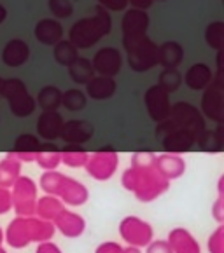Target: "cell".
<instances>
[{
    "instance_id": "48",
    "label": "cell",
    "mask_w": 224,
    "mask_h": 253,
    "mask_svg": "<svg viewBox=\"0 0 224 253\" xmlns=\"http://www.w3.org/2000/svg\"><path fill=\"white\" fill-rule=\"evenodd\" d=\"M100 7L104 9H112V11H121L126 7L128 0H98Z\"/></svg>"
},
{
    "instance_id": "34",
    "label": "cell",
    "mask_w": 224,
    "mask_h": 253,
    "mask_svg": "<svg viewBox=\"0 0 224 253\" xmlns=\"http://www.w3.org/2000/svg\"><path fill=\"white\" fill-rule=\"evenodd\" d=\"M37 105L42 110H58L61 107V91L56 86H46L39 91Z\"/></svg>"
},
{
    "instance_id": "2",
    "label": "cell",
    "mask_w": 224,
    "mask_h": 253,
    "mask_svg": "<svg viewBox=\"0 0 224 253\" xmlns=\"http://www.w3.org/2000/svg\"><path fill=\"white\" fill-rule=\"evenodd\" d=\"M111 26L112 21L109 11L98 5L95 16L79 19L72 26L70 32H68V42L77 49H88L97 44L98 41H102L111 32Z\"/></svg>"
},
{
    "instance_id": "23",
    "label": "cell",
    "mask_w": 224,
    "mask_h": 253,
    "mask_svg": "<svg viewBox=\"0 0 224 253\" xmlns=\"http://www.w3.org/2000/svg\"><path fill=\"white\" fill-rule=\"evenodd\" d=\"M116 81L114 77H105V75H98V77H91L86 82V93L90 98L97 101L107 100L112 94L116 93Z\"/></svg>"
},
{
    "instance_id": "47",
    "label": "cell",
    "mask_w": 224,
    "mask_h": 253,
    "mask_svg": "<svg viewBox=\"0 0 224 253\" xmlns=\"http://www.w3.org/2000/svg\"><path fill=\"white\" fill-rule=\"evenodd\" d=\"M35 253H63V252H61V248L56 245V243H53L51 239H49V241L37 243Z\"/></svg>"
},
{
    "instance_id": "9",
    "label": "cell",
    "mask_w": 224,
    "mask_h": 253,
    "mask_svg": "<svg viewBox=\"0 0 224 253\" xmlns=\"http://www.w3.org/2000/svg\"><path fill=\"white\" fill-rule=\"evenodd\" d=\"M168 119L172 121L173 126L193 131L196 136H198L202 131L207 129L205 119H203L202 112L194 107V105L187 103V101H179V103L172 105Z\"/></svg>"
},
{
    "instance_id": "38",
    "label": "cell",
    "mask_w": 224,
    "mask_h": 253,
    "mask_svg": "<svg viewBox=\"0 0 224 253\" xmlns=\"http://www.w3.org/2000/svg\"><path fill=\"white\" fill-rule=\"evenodd\" d=\"M180 82H182V75L177 68H165L158 79V86L163 87L168 93H173L175 89H179Z\"/></svg>"
},
{
    "instance_id": "21",
    "label": "cell",
    "mask_w": 224,
    "mask_h": 253,
    "mask_svg": "<svg viewBox=\"0 0 224 253\" xmlns=\"http://www.w3.org/2000/svg\"><path fill=\"white\" fill-rule=\"evenodd\" d=\"M41 143L42 142L35 134L30 133L19 134L14 142V149L9 154H12L19 163H34L35 156H37L39 149H41Z\"/></svg>"
},
{
    "instance_id": "1",
    "label": "cell",
    "mask_w": 224,
    "mask_h": 253,
    "mask_svg": "<svg viewBox=\"0 0 224 253\" xmlns=\"http://www.w3.org/2000/svg\"><path fill=\"white\" fill-rule=\"evenodd\" d=\"M121 183L140 203L156 201L170 189V180L161 176V173L156 169V164L149 168L131 166L121 175Z\"/></svg>"
},
{
    "instance_id": "22",
    "label": "cell",
    "mask_w": 224,
    "mask_h": 253,
    "mask_svg": "<svg viewBox=\"0 0 224 253\" xmlns=\"http://www.w3.org/2000/svg\"><path fill=\"white\" fill-rule=\"evenodd\" d=\"M30 58V47L21 39H12L5 44L2 51V61L7 67H21Z\"/></svg>"
},
{
    "instance_id": "43",
    "label": "cell",
    "mask_w": 224,
    "mask_h": 253,
    "mask_svg": "<svg viewBox=\"0 0 224 253\" xmlns=\"http://www.w3.org/2000/svg\"><path fill=\"white\" fill-rule=\"evenodd\" d=\"M144 253H172V248H170L167 239H153L146 246V252Z\"/></svg>"
},
{
    "instance_id": "20",
    "label": "cell",
    "mask_w": 224,
    "mask_h": 253,
    "mask_svg": "<svg viewBox=\"0 0 224 253\" xmlns=\"http://www.w3.org/2000/svg\"><path fill=\"white\" fill-rule=\"evenodd\" d=\"M156 169L165 176L167 180H175L180 178L186 171V161L179 154H170L165 152L161 156H156Z\"/></svg>"
},
{
    "instance_id": "18",
    "label": "cell",
    "mask_w": 224,
    "mask_h": 253,
    "mask_svg": "<svg viewBox=\"0 0 224 253\" xmlns=\"http://www.w3.org/2000/svg\"><path fill=\"white\" fill-rule=\"evenodd\" d=\"M4 241L14 250H23L30 245L32 239L30 232H28L26 216H16L9 222L7 229L4 231Z\"/></svg>"
},
{
    "instance_id": "37",
    "label": "cell",
    "mask_w": 224,
    "mask_h": 253,
    "mask_svg": "<svg viewBox=\"0 0 224 253\" xmlns=\"http://www.w3.org/2000/svg\"><path fill=\"white\" fill-rule=\"evenodd\" d=\"M53 56H55V60L58 61L60 65H63V67H68V65H70L75 58H79L77 47H75V45H72L68 41H60V42H58V44L55 45V52H53Z\"/></svg>"
},
{
    "instance_id": "10",
    "label": "cell",
    "mask_w": 224,
    "mask_h": 253,
    "mask_svg": "<svg viewBox=\"0 0 224 253\" xmlns=\"http://www.w3.org/2000/svg\"><path fill=\"white\" fill-rule=\"evenodd\" d=\"M205 94L202 100V116L214 123L221 124L224 117V100H223V86H221V75L216 79V82H210L209 87H205Z\"/></svg>"
},
{
    "instance_id": "16",
    "label": "cell",
    "mask_w": 224,
    "mask_h": 253,
    "mask_svg": "<svg viewBox=\"0 0 224 253\" xmlns=\"http://www.w3.org/2000/svg\"><path fill=\"white\" fill-rule=\"evenodd\" d=\"M56 198L60 199L65 206L77 208V206H82L88 203V199H90V190H88V187L84 185V183L79 182V180L67 176Z\"/></svg>"
},
{
    "instance_id": "46",
    "label": "cell",
    "mask_w": 224,
    "mask_h": 253,
    "mask_svg": "<svg viewBox=\"0 0 224 253\" xmlns=\"http://www.w3.org/2000/svg\"><path fill=\"white\" fill-rule=\"evenodd\" d=\"M121 252H123V246L117 241H105L102 245H98L97 250H95V253H121Z\"/></svg>"
},
{
    "instance_id": "6",
    "label": "cell",
    "mask_w": 224,
    "mask_h": 253,
    "mask_svg": "<svg viewBox=\"0 0 224 253\" xmlns=\"http://www.w3.org/2000/svg\"><path fill=\"white\" fill-rule=\"evenodd\" d=\"M119 238L126 245L137 246V248H146L154 239V229L147 220L140 218L137 215H128L119 222Z\"/></svg>"
},
{
    "instance_id": "14",
    "label": "cell",
    "mask_w": 224,
    "mask_h": 253,
    "mask_svg": "<svg viewBox=\"0 0 224 253\" xmlns=\"http://www.w3.org/2000/svg\"><path fill=\"white\" fill-rule=\"evenodd\" d=\"M95 127L91 123L84 119H72L63 123L60 138L67 145H82V143L90 142Z\"/></svg>"
},
{
    "instance_id": "8",
    "label": "cell",
    "mask_w": 224,
    "mask_h": 253,
    "mask_svg": "<svg viewBox=\"0 0 224 253\" xmlns=\"http://www.w3.org/2000/svg\"><path fill=\"white\" fill-rule=\"evenodd\" d=\"M117 166H119V154L114 149L104 147V149L90 154L84 168L91 178L98 180V182H107L114 176Z\"/></svg>"
},
{
    "instance_id": "51",
    "label": "cell",
    "mask_w": 224,
    "mask_h": 253,
    "mask_svg": "<svg viewBox=\"0 0 224 253\" xmlns=\"http://www.w3.org/2000/svg\"><path fill=\"white\" fill-rule=\"evenodd\" d=\"M5 16H7V11H5V9H4V5H0V23L4 21Z\"/></svg>"
},
{
    "instance_id": "52",
    "label": "cell",
    "mask_w": 224,
    "mask_h": 253,
    "mask_svg": "<svg viewBox=\"0 0 224 253\" xmlns=\"http://www.w3.org/2000/svg\"><path fill=\"white\" fill-rule=\"evenodd\" d=\"M2 243H4V231L0 229V245H2Z\"/></svg>"
},
{
    "instance_id": "12",
    "label": "cell",
    "mask_w": 224,
    "mask_h": 253,
    "mask_svg": "<svg viewBox=\"0 0 224 253\" xmlns=\"http://www.w3.org/2000/svg\"><path fill=\"white\" fill-rule=\"evenodd\" d=\"M121 65H123V56L116 47H102L93 56L91 67L98 75H105V77H114L119 74Z\"/></svg>"
},
{
    "instance_id": "25",
    "label": "cell",
    "mask_w": 224,
    "mask_h": 253,
    "mask_svg": "<svg viewBox=\"0 0 224 253\" xmlns=\"http://www.w3.org/2000/svg\"><path fill=\"white\" fill-rule=\"evenodd\" d=\"M63 37V28L56 19H42L35 26V39H37L41 44L46 45H56Z\"/></svg>"
},
{
    "instance_id": "13",
    "label": "cell",
    "mask_w": 224,
    "mask_h": 253,
    "mask_svg": "<svg viewBox=\"0 0 224 253\" xmlns=\"http://www.w3.org/2000/svg\"><path fill=\"white\" fill-rule=\"evenodd\" d=\"M53 223H55L56 231L68 239H77L86 232V220H84V216L75 211H70L67 208L53 220Z\"/></svg>"
},
{
    "instance_id": "42",
    "label": "cell",
    "mask_w": 224,
    "mask_h": 253,
    "mask_svg": "<svg viewBox=\"0 0 224 253\" xmlns=\"http://www.w3.org/2000/svg\"><path fill=\"white\" fill-rule=\"evenodd\" d=\"M156 163V154L154 152H135L131 156V166L133 168H149Z\"/></svg>"
},
{
    "instance_id": "3",
    "label": "cell",
    "mask_w": 224,
    "mask_h": 253,
    "mask_svg": "<svg viewBox=\"0 0 224 253\" xmlns=\"http://www.w3.org/2000/svg\"><path fill=\"white\" fill-rule=\"evenodd\" d=\"M0 94L7 100L9 108H11L12 116L16 117H28L35 112V100L26 91L25 82L19 79H5L2 81L0 86Z\"/></svg>"
},
{
    "instance_id": "44",
    "label": "cell",
    "mask_w": 224,
    "mask_h": 253,
    "mask_svg": "<svg viewBox=\"0 0 224 253\" xmlns=\"http://www.w3.org/2000/svg\"><path fill=\"white\" fill-rule=\"evenodd\" d=\"M11 210H12L11 189H4V187H0V215H7Z\"/></svg>"
},
{
    "instance_id": "33",
    "label": "cell",
    "mask_w": 224,
    "mask_h": 253,
    "mask_svg": "<svg viewBox=\"0 0 224 253\" xmlns=\"http://www.w3.org/2000/svg\"><path fill=\"white\" fill-rule=\"evenodd\" d=\"M68 75L75 84H86L91 77H95V70L91 67V61L84 60V58H75L68 65Z\"/></svg>"
},
{
    "instance_id": "30",
    "label": "cell",
    "mask_w": 224,
    "mask_h": 253,
    "mask_svg": "<svg viewBox=\"0 0 224 253\" xmlns=\"http://www.w3.org/2000/svg\"><path fill=\"white\" fill-rule=\"evenodd\" d=\"M184 60V49L177 42H165L158 47V63L165 68H177Z\"/></svg>"
},
{
    "instance_id": "36",
    "label": "cell",
    "mask_w": 224,
    "mask_h": 253,
    "mask_svg": "<svg viewBox=\"0 0 224 253\" xmlns=\"http://www.w3.org/2000/svg\"><path fill=\"white\" fill-rule=\"evenodd\" d=\"M88 96L84 94V91L72 87V89L61 93V105L70 112H81L82 108L86 107Z\"/></svg>"
},
{
    "instance_id": "26",
    "label": "cell",
    "mask_w": 224,
    "mask_h": 253,
    "mask_svg": "<svg viewBox=\"0 0 224 253\" xmlns=\"http://www.w3.org/2000/svg\"><path fill=\"white\" fill-rule=\"evenodd\" d=\"M34 163H37L44 171L58 169V166L61 164V149L53 142L41 143V149H39Z\"/></svg>"
},
{
    "instance_id": "15",
    "label": "cell",
    "mask_w": 224,
    "mask_h": 253,
    "mask_svg": "<svg viewBox=\"0 0 224 253\" xmlns=\"http://www.w3.org/2000/svg\"><path fill=\"white\" fill-rule=\"evenodd\" d=\"M147 26H149V18H147L146 11L142 9H130L124 14L121 28H123V44L124 42L135 41V39L147 35Z\"/></svg>"
},
{
    "instance_id": "28",
    "label": "cell",
    "mask_w": 224,
    "mask_h": 253,
    "mask_svg": "<svg viewBox=\"0 0 224 253\" xmlns=\"http://www.w3.org/2000/svg\"><path fill=\"white\" fill-rule=\"evenodd\" d=\"M26 222H28V232H30L32 243L49 241V239H53V236H55V232H56L55 223L49 222V220L39 218V216H35V215L26 216Z\"/></svg>"
},
{
    "instance_id": "53",
    "label": "cell",
    "mask_w": 224,
    "mask_h": 253,
    "mask_svg": "<svg viewBox=\"0 0 224 253\" xmlns=\"http://www.w3.org/2000/svg\"><path fill=\"white\" fill-rule=\"evenodd\" d=\"M0 253H7V250H5V248H4V246H2V245H0Z\"/></svg>"
},
{
    "instance_id": "49",
    "label": "cell",
    "mask_w": 224,
    "mask_h": 253,
    "mask_svg": "<svg viewBox=\"0 0 224 253\" xmlns=\"http://www.w3.org/2000/svg\"><path fill=\"white\" fill-rule=\"evenodd\" d=\"M128 2H130V4H133L135 9H142V11H146V9L153 4L154 0H128Z\"/></svg>"
},
{
    "instance_id": "31",
    "label": "cell",
    "mask_w": 224,
    "mask_h": 253,
    "mask_svg": "<svg viewBox=\"0 0 224 253\" xmlns=\"http://www.w3.org/2000/svg\"><path fill=\"white\" fill-rule=\"evenodd\" d=\"M196 145H198L200 150L203 152H210V154H216L221 152L224 149V143H223V126H217L216 129H205L196 136Z\"/></svg>"
},
{
    "instance_id": "27",
    "label": "cell",
    "mask_w": 224,
    "mask_h": 253,
    "mask_svg": "<svg viewBox=\"0 0 224 253\" xmlns=\"http://www.w3.org/2000/svg\"><path fill=\"white\" fill-rule=\"evenodd\" d=\"M65 210V205L56 198V196H51V194H46L42 198H37V205H35V216L42 220H53L60 215Z\"/></svg>"
},
{
    "instance_id": "4",
    "label": "cell",
    "mask_w": 224,
    "mask_h": 253,
    "mask_svg": "<svg viewBox=\"0 0 224 253\" xmlns=\"http://www.w3.org/2000/svg\"><path fill=\"white\" fill-rule=\"evenodd\" d=\"M156 134L161 138V142H163L165 152H170V154L182 156V154L189 152L194 147V143H196V134L193 131L173 126L170 119H165L161 123H158Z\"/></svg>"
},
{
    "instance_id": "17",
    "label": "cell",
    "mask_w": 224,
    "mask_h": 253,
    "mask_svg": "<svg viewBox=\"0 0 224 253\" xmlns=\"http://www.w3.org/2000/svg\"><path fill=\"white\" fill-rule=\"evenodd\" d=\"M63 123V117L58 110H44L37 119V134L44 142H55L60 138Z\"/></svg>"
},
{
    "instance_id": "50",
    "label": "cell",
    "mask_w": 224,
    "mask_h": 253,
    "mask_svg": "<svg viewBox=\"0 0 224 253\" xmlns=\"http://www.w3.org/2000/svg\"><path fill=\"white\" fill-rule=\"evenodd\" d=\"M121 253H144L142 248H137V246H130L128 245L126 248H123V252Z\"/></svg>"
},
{
    "instance_id": "32",
    "label": "cell",
    "mask_w": 224,
    "mask_h": 253,
    "mask_svg": "<svg viewBox=\"0 0 224 253\" xmlns=\"http://www.w3.org/2000/svg\"><path fill=\"white\" fill-rule=\"evenodd\" d=\"M88 157L90 152H86L81 145H65L61 149V164L68 168H84Z\"/></svg>"
},
{
    "instance_id": "39",
    "label": "cell",
    "mask_w": 224,
    "mask_h": 253,
    "mask_svg": "<svg viewBox=\"0 0 224 253\" xmlns=\"http://www.w3.org/2000/svg\"><path fill=\"white\" fill-rule=\"evenodd\" d=\"M223 37H224V25L221 21H216V23H212V25L207 26L205 41H207V44H209L210 47L221 49Z\"/></svg>"
},
{
    "instance_id": "40",
    "label": "cell",
    "mask_w": 224,
    "mask_h": 253,
    "mask_svg": "<svg viewBox=\"0 0 224 253\" xmlns=\"http://www.w3.org/2000/svg\"><path fill=\"white\" fill-rule=\"evenodd\" d=\"M207 248H209V253H224V225L223 223H219L216 227V231L209 236Z\"/></svg>"
},
{
    "instance_id": "11",
    "label": "cell",
    "mask_w": 224,
    "mask_h": 253,
    "mask_svg": "<svg viewBox=\"0 0 224 253\" xmlns=\"http://www.w3.org/2000/svg\"><path fill=\"white\" fill-rule=\"evenodd\" d=\"M146 108L149 112V117L154 123H161V121L168 119L170 116V108H172V101H170V93L165 91L160 86H153L146 91Z\"/></svg>"
},
{
    "instance_id": "45",
    "label": "cell",
    "mask_w": 224,
    "mask_h": 253,
    "mask_svg": "<svg viewBox=\"0 0 224 253\" xmlns=\"http://www.w3.org/2000/svg\"><path fill=\"white\" fill-rule=\"evenodd\" d=\"M212 216L217 223H224V196H217L212 206Z\"/></svg>"
},
{
    "instance_id": "41",
    "label": "cell",
    "mask_w": 224,
    "mask_h": 253,
    "mask_svg": "<svg viewBox=\"0 0 224 253\" xmlns=\"http://www.w3.org/2000/svg\"><path fill=\"white\" fill-rule=\"evenodd\" d=\"M49 11L56 18H68L74 12L70 0H49Z\"/></svg>"
},
{
    "instance_id": "5",
    "label": "cell",
    "mask_w": 224,
    "mask_h": 253,
    "mask_svg": "<svg viewBox=\"0 0 224 253\" xmlns=\"http://www.w3.org/2000/svg\"><path fill=\"white\" fill-rule=\"evenodd\" d=\"M124 49L128 52V63L135 72H147L158 65V45L147 35L124 42Z\"/></svg>"
},
{
    "instance_id": "29",
    "label": "cell",
    "mask_w": 224,
    "mask_h": 253,
    "mask_svg": "<svg viewBox=\"0 0 224 253\" xmlns=\"http://www.w3.org/2000/svg\"><path fill=\"white\" fill-rule=\"evenodd\" d=\"M19 176H21V163L7 152V156L0 161V187L11 189Z\"/></svg>"
},
{
    "instance_id": "19",
    "label": "cell",
    "mask_w": 224,
    "mask_h": 253,
    "mask_svg": "<svg viewBox=\"0 0 224 253\" xmlns=\"http://www.w3.org/2000/svg\"><path fill=\"white\" fill-rule=\"evenodd\" d=\"M168 245L172 248V253H202L198 239L191 234L186 227H175L168 232Z\"/></svg>"
},
{
    "instance_id": "54",
    "label": "cell",
    "mask_w": 224,
    "mask_h": 253,
    "mask_svg": "<svg viewBox=\"0 0 224 253\" xmlns=\"http://www.w3.org/2000/svg\"><path fill=\"white\" fill-rule=\"evenodd\" d=\"M2 81H4V79H0V86H2Z\"/></svg>"
},
{
    "instance_id": "35",
    "label": "cell",
    "mask_w": 224,
    "mask_h": 253,
    "mask_svg": "<svg viewBox=\"0 0 224 253\" xmlns=\"http://www.w3.org/2000/svg\"><path fill=\"white\" fill-rule=\"evenodd\" d=\"M67 175H63L58 169H49V171H44L41 175V189L44 190L46 194H51V196H58L61 185H63Z\"/></svg>"
},
{
    "instance_id": "24",
    "label": "cell",
    "mask_w": 224,
    "mask_h": 253,
    "mask_svg": "<svg viewBox=\"0 0 224 253\" xmlns=\"http://www.w3.org/2000/svg\"><path fill=\"white\" fill-rule=\"evenodd\" d=\"M214 81V74L210 70L209 65L205 63H196L186 72L184 75V82L186 86L193 91H202L205 87H209V84Z\"/></svg>"
},
{
    "instance_id": "7",
    "label": "cell",
    "mask_w": 224,
    "mask_h": 253,
    "mask_svg": "<svg viewBox=\"0 0 224 253\" xmlns=\"http://www.w3.org/2000/svg\"><path fill=\"white\" fill-rule=\"evenodd\" d=\"M12 210L18 216H32L35 215V205H37V183L30 176H19L11 187Z\"/></svg>"
}]
</instances>
